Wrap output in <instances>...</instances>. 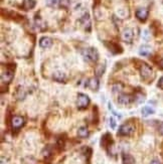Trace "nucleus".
I'll use <instances>...</instances> for the list:
<instances>
[{"label":"nucleus","instance_id":"obj_28","mask_svg":"<svg viewBox=\"0 0 163 164\" xmlns=\"http://www.w3.org/2000/svg\"><path fill=\"white\" fill-rule=\"evenodd\" d=\"M51 5L52 6H57V5H59V0H51Z\"/></svg>","mask_w":163,"mask_h":164},{"label":"nucleus","instance_id":"obj_18","mask_svg":"<svg viewBox=\"0 0 163 164\" xmlns=\"http://www.w3.org/2000/svg\"><path fill=\"white\" fill-rule=\"evenodd\" d=\"M106 44H107L108 49H109L110 51H111L114 54H119V52H121V51H118V49H120L119 46H117V44H115V43H109V42H106Z\"/></svg>","mask_w":163,"mask_h":164},{"label":"nucleus","instance_id":"obj_7","mask_svg":"<svg viewBox=\"0 0 163 164\" xmlns=\"http://www.w3.org/2000/svg\"><path fill=\"white\" fill-rule=\"evenodd\" d=\"M133 100H134L133 97L126 94H120L119 96H118V103L121 105H129L130 103L133 102Z\"/></svg>","mask_w":163,"mask_h":164},{"label":"nucleus","instance_id":"obj_4","mask_svg":"<svg viewBox=\"0 0 163 164\" xmlns=\"http://www.w3.org/2000/svg\"><path fill=\"white\" fill-rule=\"evenodd\" d=\"M90 105V98L83 93H79L78 99H77V107L79 110L86 109L88 106Z\"/></svg>","mask_w":163,"mask_h":164},{"label":"nucleus","instance_id":"obj_2","mask_svg":"<svg viewBox=\"0 0 163 164\" xmlns=\"http://www.w3.org/2000/svg\"><path fill=\"white\" fill-rule=\"evenodd\" d=\"M134 131H135V127H134L133 124L128 122L120 126L119 130H118V134L120 136H130L134 133Z\"/></svg>","mask_w":163,"mask_h":164},{"label":"nucleus","instance_id":"obj_25","mask_svg":"<svg viewBox=\"0 0 163 164\" xmlns=\"http://www.w3.org/2000/svg\"><path fill=\"white\" fill-rule=\"evenodd\" d=\"M70 5V0H59V6L62 8H68Z\"/></svg>","mask_w":163,"mask_h":164},{"label":"nucleus","instance_id":"obj_24","mask_svg":"<svg viewBox=\"0 0 163 164\" xmlns=\"http://www.w3.org/2000/svg\"><path fill=\"white\" fill-rule=\"evenodd\" d=\"M105 72V65H99L96 68V75L98 76H101Z\"/></svg>","mask_w":163,"mask_h":164},{"label":"nucleus","instance_id":"obj_12","mask_svg":"<svg viewBox=\"0 0 163 164\" xmlns=\"http://www.w3.org/2000/svg\"><path fill=\"white\" fill-rule=\"evenodd\" d=\"M51 44H52L51 38H47V36H43L39 40V46H40V47H43V49H48V47L51 46Z\"/></svg>","mask_w":163,"mask_h":164},{"label":"nucleus","instance_id":"obj_29","mask_svg":"<svg viewBox=\"0 0 163 164\" xmlns=\"http://www.w3.org/2000/svg\"><path fill=\"white\" fill-rule=\"evenodd\" d=\"M150 164H161V163H160V161H159V160L154 159V160H152V161H151Z\"/></svg>","mask_w":163,"mask_h":164},{"label":"nucleus","instance_id":"obj_26","mask_svg":"<svg viewBox=\"0 0 163 164\" xmlns=\"http://www.w3.org/2000/svg\"><path fill=\"white\" fill-rule=\"evenodd\" d=\"M110 124H111V128H112V129H115V128H116V121H115L114 117H111V118H110Z\"/></svg>","mask_w":163,"mask_h":164},{"label":"nucleus","instance_id":"obj_11","mask_svg":"<svg viewBox=\"0 0 163 164\" xmlns=\"http://www.w3.org/2000/svg\"><path fill=\"white\" fill-rule=\"evenodd\" d=\"M136 17L141 21L146 20L147 17H148V10L146 8H139L136 11Z\"/></svg>","mask_w":163,"mask_h":164},{"label":"nucleus","instance_id":"obj_15","mask_svg":"<svg viewBox=\"0 0 163 164\" xmlns=\"http://www.w3.org/2000/svg\"><path fill=\"white\" fill-rule=\"evenodd\" d=\"M122 160L123 164H134V162H135V159H134L133 156L130 154H126V153H123Z\"/></svg>","mask_w":163,"mask_h":164},{"label":"nucleus","instance_id":"obj_22","mask_svg":"<svg viewBox=\"0 0 163 164\" xmlns=\"http://www.w3.org/2000/svg\"><path fill=\"white\" fill-rule=\"evenodd\" d=\"M141 114L144 116V117H147V116H149V115H152V114H154V110L152 109L151 107H148V106H146V107L142 108V110H141Z\"/></svg>","mask_w":163,"mask_h":164},{"label":"nucleus","instance_id":"obj_19","mask_svg":"<svg viewBox=\"0 0 163 164\" xmlns=\"http://www.w3.org/2000/svg\"><path fill=\"white\" fill-rule=\"evenodd\" d=\"M150 52H151V47L148 46H142L140 47V49H139V54H140L141 55H143V57L149 55Z\"/></svg>","mask_w":163,"mask_h":164},{"label":"nucleus","instance_id":"obj_21","mask_svg":"<svg viewBox=\"0 0 163 164\" xmlns=\"http://www.w3.org/2000/svg\"><path fill=\"white\" fill-rule=\"evenodd\" d=\"M123 89H124V86H123L122 84H120V83H118V84H115L114 86H113V89H112V91H113V94H115V95H117V94H121V92L123 91Z\"/></svg>","mask_w":163,"mask_h":164},{"label":"nucleus","instance_id":"obj_32","mask_svg":"<svg viewBox=\"0 0 163 164\" xmlns=\"http://www.w3.org/2000/svg\"><path fill=\"white\" fill-rule=\"evenodd\" d=\"M160 67H161L162 68H163V59L160 60Z\"/></svg>","mask_w":163,"mask_h":164},{"label":"nucleus","instance_id":"obj_3","mask_svg":"<svg viewBox=\"0 0 163 164\" xmlns=\"http://www.w3.org/2000/svg\"><path fill=\"white\" fill-rule=\"evenodd\" d=\"M140 75L142 76V79L144 80H150L153 76V70L149 65H147L145 63H142L140 65Z\"/></svg>","mask_w":163,"mask_h":164},{"label":"nucleus","instance_id":"obj_14","mask_svg":"<svg viewBox=\"0 0 163 164\" xmlns=\"http://www.w3.org/2000/svg\"><path fill=\"white\" fill-rule=\"evenodd\" d=\"M54 79L59 83H65L67 82V76L62 72H56L54 74Z\"/></svg>","mask_w":163,"mask_h":164},{"label":"nucleus","instance_id":"obj_30","mask_svg":"<svg viewBox=\"0 0 163 164\" xmlns=\"http://www.w3.org/2000/svg\"><path fill=\"white\" fill-rule=\"evenodd\" d=\"M159 132L163 135V123L160 124V127H159Z\"/></svg>","mask_w":163,"mask_h":164},{"label":"nucleus","instance_id":"obj_16","mask_svg":"<svg viewBox=\"0 0 163 164\" xmlns=\"http://www.w3.org/2000/svg\"><path fill=\"white\" fill-rule=\"evenodd\" d=\"M89 134H90V132H89V129L87 128V127H81V128H79L78 130L79 137H81V138H87V137H89Z\"/></svg>","mask_w":163,"mask_h":164},{"label":"nucleus","instance_id":"obj_8","mask_svg":"<svg viewBox=\"0 0 163 164\" xmlns=\"http://www.w3.org/2000/svg\"><path fill=\"white\" fill-rule=\"evenodd\" d=\"M133 38H134V32L131 28H126L122 32V38L123 40L126 42H131L133 40Z\"/></svg>","mask_w":163,"mask_h":164},{"label":"nucleus","instance_id":"obj_1","mask_svg":"<svg viewBox=\"0 0 163 164\" xmlns=\"http://www.w3.org/2000/svg\"><path fill=\"white\" fill-rule=\"evenodd\" d=\"M82 54H83L84 60H85L87 63H95V62H97L99 59L98 51H97V49H94V47L86 49Z\"/></svg>","mask_w":163,"mask_h":164},{"label":"nucleus","instance_id":"obj_5","mask_svg":"<svg viewBox=\"0 0 163 164\" xmlns=\"http://www.w3.org/2000/svg\"><path fill=\"white\" fill-rule=\"evenodd\" d=\"M24 124L25 120L21 116H14L11 119V126L12 129H14V130H19L21 127L24 126Z\"/></svg>","mask_w":163,"mask_h":164},{"label":"nucleus","instance_id":"obj_13","mask_svg":"<svg viewBox=\"0 0 163 164\" xmlns=\"http://www.w3.org/2000/svg\"><path fill=\"white\" fill-rule=\"evenodd\" d=\"M81 22H82V24H83V26L86 28L87 30H90V28H91V21H90V16H89L88 13L82 17Z\"/></svg>","mask_w":163,"mask_h":164},{"label":"nucleus","instance_id":"obj_20","mask_svg":"<svg viewBox=\"0 0 163 164\" xmlns=\"http://www.w3.org/2000/svg\"><path fill=\"white\" fill-rule=\"evenodd\" d=\"M35 0H25V1L23 2V8L26 10H30L35 8Z\"/></svg>","mask_w":163,"mask_h":164},{"label":"nucleus","instance_id":"obj_23","mask_svg":"<svg viewBox=\"0 0 163 164\" xmlns=\"http://www.w3.org/2000/svg\"><path fill=\"white\" fill-rule=\"evenodd\" d=\"M35 24L37 25L41 30H43L44 28L46 27V22H44L43 19H40V18H35Z\"/></svg>","mask_w":163,"mask_h":164},{"label":"nucleus","instance_id":"obj_9","mask_svg":"<svg viewBox=\"0 0 163 164\" xmlns=\"http://www.w3.org/2000/svg\"><path fill=\"white\" fill-rule=\"evenodd\" d=\"M112 143H113V139H112L111 134L106 133L103 137H102V139H101V145L104 148H107V149H108V147L111 146Z\"/></svg>","mask_w":163,"mask_h":164},{"label":"nucleus","instance_id":"obj_31","mask_svg":"<svg viewBox=\"0 0 163 164\" xmlns=\"http://www.w3.org/2000/svg\"><path fill=\"white\" fill-rule=\"evenodd\" d=\"M143 33H144V35H145V39H148V38H148V36H149V35H148V31L145 30ZM144 35H143V36H144Z\"/></svg>","mask_w":163,"mask_h":164},{"label":"nucleus","instance_id":"obj_17","mask_svg":"<svg viewBox=\"0 0 163 164\" xmlns=\"http://www.w3.org/2000/svg\"><path fill=\"white\" fill-rule=\"evenodd\" d=\"M26 96V92L24 91V89L22 87H19L16 92H15V97H16L17 100H23Z\"/></svg>","mask_w":163,"mask_h":164},{"label":"nucleus","instance_id":"obj_10","mask_svg":"<svg viewBox=\"0 0 163 164\" xmlns=\"http://www.w3.org/2000/svg\"><path fill=\"white\" fill-rule=\"evenodd\" d=\"M13 79V72L12 71H5V73H2L1 75V82L2 84H9Z\"/></svg>","mask_w":163,"mask_h":164},{"label":"nucleus","instance_id":"obj_6","mask_svg":"<svg viewBox=\"0 0 163 164\" xmlns=\"http://www.w3.org/2000/svg\"><path fill=\"white\" fill-rule=\"evenodd\" d=\"M85 87H88L92 91H97L99 89V80L97 78H91L86 82Z\"/></svg>","mask_w":163,"mask_h":164},{"label":"nucleus","instance_id":"obj_27","mask_svg":"<svg viewBox=\"0 0 163 164\" xmlns=\"http://www.w3.org/2000/svg\"><path fill=\"white\" fill-rule=\"evenodd\" d=\"M158 87H159V88L163 89V76H161V78L159 79V81H158Z\"/></svg>","mask_w":163,"mask_h":164}]
</instances>
